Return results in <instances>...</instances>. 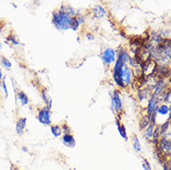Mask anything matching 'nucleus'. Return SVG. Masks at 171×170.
Returning a JSON list of instances; mask_svg holds the SVG:
<instances>
[{"label":"nucleus","mask_w":171,"mask_h":170,"mask_svg":"<svg viewBox=\"0 0 171 170\" xmlns=\"http://www.w3.org/2000/svg\"><path fill=\"white\" fill-rule=\"evenodd\" d=\"M73 16H71L68 12L64 11L61 9L54 10L52 12L51 21L54 27L61 32H65L71 29V22L73 20Z\"/></svg>","instance_id":"obj_1"},{"label":"nucleus","mask_w":171,"mask_h":170,"mask_svg":"<svg viewBox=\"0 0 171 170\" xmlns=\"http://www.w3.org/2000/svg\"><path fill=\"white\" fill-rule=\"evenodd\" d=\"M111 109L113 113L116 115H120L124 109L123 100L120 95V92L118 90H115L113 94H111Z\"/></svg>","instance_id":"obj_2"},{"label":"nucleus","mask_w":171,"mask_h":170,"mask_svg":"<svg viewBox=\"0 0 171 170\" xmlns=\"http://www.w3.org/2000/svg\"><path fill=\"white\" fill-rule=\"evenodd\" d=\"M117 57V51L112 48H106L101 52V60L107 66L115 64Z\"/></svg>","instance_id":"obj_3"},{"label":"nucleus","mask_w":171,"mask_h":170,"mask_svg":"<svg viewBox=\"0 0 171 170\" xmlns=\"http://www.w3.org/2000/svg\"><path fill=\"white\" fill-rule=\"evenodd\" d=\"M37 119L38 122L44 126H51V109L48 106L39 109Z\"/></svg>","instance_id":"obj_4"},{"label":"nucleus","mask_w":171,"mask_h":170,"mask_svg":"<svg viewBox=\"0 0 171 170\" xmlns=\"http://www.w3.org/2000/svg\"><path fill=\"white\" fill-rule=\"evenodd\" d=\"M157 67H158V63L155 60L150 59L149 60H147L142 64V76L146 78L148 76L154 75L156 73Z\"/></svg>","instance_id":"obj_5"},{"label":"nucleus","mask_w":171,"mask_h":170,"mask_svg":"<svg viewBox=\"0 0 171 170\" xmlns=\"http://www.w3.org/2000/svg\"><path fill=\"white\" fill-rule=\"evenodd\" d=\"M156 146L158 148L159 153L164 155V156H165V155L170 153V151H171V141L166 139V138H165V137H160Z\"/></svg>","instance_id":"obj_6"},{"label":"nucleus","mask_w":171,"mask_h":170,"mask_svg":"<svg viewBox=\"0 0 171 170\" xmlns=\"http://www.w3.org/2000/svg\"><path fill=\"white\" fill-rule=\"evenodd\" d=\"M91 12L94 16V18H96L97 20H102L104 19L107 14L108 11L106 10V8L104 6H102L101 4H96L92 7L91 9Z\"/></svg>","instance_id":"obj_7"},{"label":"nucleus","mask_w":171,"mask_h":170,"mask_svg":"<svg viewBox=\"0 0 171 170\" xmlns=\"http://www.w3.org/2000/svg\"><path fill=\"white\" fill-rule=\"evenodd\" d=\"M160 103L161 102L159 101V99L154 98V96H151L150 99L147 101V106H146V110H145L146 111V115L151 116L153 114H154Z\"/></svg>","instance_id":"obj_8"},{"label":"nucleus","mask_w":171,"mask_h":170,"mask_svg":"<svg viewBox=\"0 0 171 170\" xmlns=\"http://www.w3.org/2000/svg\"><path fill=\"white\" fill-rule=\"evenodd\" d=\"M168 114H169V106L164 102L160 103L156 109L155 114H156V119L160 116V117H165V119L168 121ZM156 122V120H155Z\"/></svg>","instance_id":"obj_9"},{"label":"nucleus","mask_w":171,"mask_h":170,"mask_svg":"<svg viewBox=\"0 0 171 170\" xmlns=\"http://www.w3.org/2000/svg\"><path fill=\"white\" fill-rule=\"evenodd\" d=\"M61 141L66 147L73 148L76 146V140L72 133H65L61 136Z\"/></svg>","instance_id":"obj_10"},{"label":"nucleus","mask_w":171,"mask_h":170,"mask_svg":"<svg viewBox=\"0 0 171 170\" xmlns=\"http://www.w3.org/2000/svg\"><path fill=\"white\" fill-rule=\"evenodd\" d=\"M155 125L154 124H150L147 127L144 128V132H143V135H144V138L148 141H152L153 138H154V131H155Z\"/></svg>","instance_id":"obj_11"},{"label":"nucleus","mask_w":171,"mask_h":170,"mask_svg":"<svg viewBox=\"0 0 171 170\" xmlns=\"http://www.w3.org/2000/svg\"><path fill=\"white\" fill-rule=\"evenodd\" d=\"M152 96L151 94V90L145 88V87H142V88H140L138 90V99L140 101H144V100H147L150 99V97Z\"/></svg>","instance_id":"obj_12"},{"label":"nucleus","mask_w":171,"mask_h":170,"mask_svg":"<svg viewBox=\"0 0 171 170\" xmlns=\"http://www.w3.org/2000/svg\"><path fill=\"white\" fill-rule=\"evenodd\" d=\"M26 122H27V119L25 117H21L17 120V123H16V132L17 134L19 135H22L24 130H25V127H26Z\"/></svg>","instance_id":"obj_13"},{"label":"nucleus","mask_w":171,"mask_h":170,"mask_svg":"<svg viewBox=\"0 0 171 170\" xmlns=\"http://www.w3.org/2000/svg\"><path fill=\"white\" fill-rule=\"evenodd\" d=\"M60 9H61V10H63L64 11L68 12V13H69V14H70L71 16H73V17H76V16H77L78 14H80V11H79L78 10L73 8L70 4H61V6H60Z\"/></svg>","instance_id":"obj_14"},{"label":"nucleus","mask_w":171,"mask_h":170,"mask_svg":"<svg viewBox=\"0 0 171 170\" xmlns=\"http://www.w3.org/2000/svg\"><path fill=\"white\" fill-rule=\"evenodd\" d=\"M16 96H17V99H19V101H20L21 105L25 106L29 103V98L25 92L18 91V92H16Z\"/></svg>","instance_id":"obj_15"},{"label":"nucleus","mask_w":171,"mask_h":170,"mask_svg":"<svg viewBox=\"0 0 171 170\" xmlns=\"http://www.w3.org/2000/svg\"><path fill=\"white\" fill-rule=\"evenodd\" d=\"M115 125L117 126V130H118V133L120 134L121 137L126 141L128 140L127 138V134H126V127L123 124L120 123V121L118 119H115Z\"/></svg>","instance_id":"obj_16"},{"label":"nucleus","mask_w":171,"mask_h":170,"mask_svg":"<svg viewBox=\"0 0 171 170\" xmlns=\"http://www.w3.org/2000/svg\"><path fill=\"white\" fill-rule=\"evenodd\" d=\"M50 132L53 135V137H55V138L61 137V136L63 135L62 127L59 125H51L50 126Z\"/></svg>","instance_id":"obj_17"},{"label":"nucleus","mask_w":171,"mask_h":170,"mask_svg":"<svg viewBox=\"0 0 171 170\" xmlns=\"http://www.w3.org/2000/svg\"><path fill=\"white\" fill-rule=\"evenodd\" d=\"M41 97H42V99L44 100V102L46 103V106H48V107H49L51 109V106H52V99L50 98L49 92L46 89L41 92Z\"/></svg>","instance_id":"obj_18"},{"label":"nucleus","mask_w":171,"mask_h":170,"mask_svg":"<svg viewBox=\"0 0 171 170\" xmlns=\"http://www.w3.org/2000/svg\"><path fill=\"white\" fill-rule=\"evenodd\" d=\"M0 64H1L2 67L4 68V69H6L7 71H10L11 69V67H12L11 61L6 57H1V59H0Z\"/></svg>","instance_id":"obj_19"},{"label":"nucleus","mask_w":171,"mask_h":170,"mask_svg":"<svg viewBox=\"0 0 171 170\" xmlns=\"http://www.w3.org/2000/svg\"><path fill=\"white\" fill-rule=\"evenodd\" d=\"M132 147H133V149H134V151L136 153H141V151H142V145H141L140 140L138 139V137H137V136H134V137H133Z\"/></svg>","instance_id":"obj_20"},{"label":"nucleus","mask_w":171,"mask_h":170,"mask_svg":"<svg viewBox=\"0 0 171 170\" xmlns=\"http://www.w3.org/2000/svg\"><path fill=\"white\" fill-rule=\"evenodd\" d=\"M80 27H81V25H80V23L78 22V21H77V19H76V16L74 17L73 20H72V22H71V30L76 32V31H78V29H79Z\"/></svg>","instance_id":"obj_21"},{"label":"nucleus","mask_w":171,"mask_h":170,"mask_svg":"<svg viewBox=\"0 0 171 170\" xmlns=\"http://www.w3.org/2000/svg\"><path fill=\"white\" fill-rule=\"evenodd\" d=\"M7 41L8 42H10L12 45H14V46H19L21 43H20V40L16 37V36H14V35H10L8 37H7Z\"/></svg>","instance_id":"obj_22"},{"label":"nucleus","mask_w":171,"mask_h":170,"mask_svg":"<svg viewBox=\"0 0 171 170\" xmlns=\"http://www.w3.org/2000/svg\"><path fill=\"white\" fill-rule=\"evenodd\" d=\"M150 124H151V118H150V116H148V115L145 114V115L142 117V122H141V126H142V128L147 127Z\"/></svg>","instance_id":"obj_23"},{"label":"nucleus","mask_w":171,"mask_h":170,"mask_svg":"<svg viewBox=\"0 0 171 170\" xmlns=\"http://www.w3.org/2000/svg\"><path fill=\"white\" fill-rule=\"evenodd\" d=\"M76 19H77V21H78V22L80 23L81 26L85 25L86 22H87V16H86L85 14H83V13L78 14V15L76 16Z\"/></svg>","instance_id":"obj_24"},{"label":"nucleus","mask_w":171,"mask_h":170,"mask_svg":"<svg viewBox=\"0 0 171 170\" xmlns=\"http://www.w3.org/2000/svg\"><path fill=\"white\" fill-rule=\"evenodd\" d=\"M85 37L87 38V41H94L95 40V35L92 32H87L85 35Z\"/></svg>","instance_id":"obj_25"},{"label":"nucleus","mask_w":171,"mask_h":170,"mask_svg":"<svg viewBox=\"0 0 171 170\" xmlns=\"http://www.w3.org/2000/svg\"><path fill=\"white\" fill-rule=\"evenodd\" d=\"M5 76H4V78L2 79V88H3V91H4V93H5V97L6 98H8V96H9V91H8V87H7V85H6V82H5Z\"/></svg>","instance_id":"obj_26"},{"label":"nucleus","mask_w":171,"mask_h":170,"mask_svg":"<svg viewBox=\"0 0 171 170\" xmlns=\"http://www.w3.org/2000/svg\"><path fill=\"white\" fill-rule=\"evenodd\" d=\"M142 168H143V170H152V167H151L149 162L145 159H143V161H142Z\"/></svg>","instance_id":"obj_27"},{"label":"nucleus","mask_w":171,"mask_h":170,"mask_svg":"<svg viewBox=\"0 0 171 170\" xmlns=\"http://www.w3.org/2000/svg\"><path fill=\"white\" fill-rule=\"evenodd\" d=\"M61 127H62V131H63V134H65V133H71V129L68 127L66 125H63V126H61Z\"/></svg>","instance_id":"obj_28"},{"label":"nucleus","mask_w":171,"mask_h":170,"mask_svg":"<svg viewBox=\"0 0 171 170\" xmlns=\"http://www.w3.org/2000/svg\"><path fill=\"white\" fill-rule=\"evenodd\" d=\"M169 106V114H168V121L171 120V104L168 105Z\"/></svg>","instance_id":"obj_29"},{"label":"nucleus","mask_w":171,"mask_h":170,"mask_svg":"<svg viewBox=\"0 0 171 170\" xmlns=\"http://www.w3.org/2000/svg\"><path fill=\"white\" fill-rule=\"evenodd\" d=\"M4 77H3V73H2V70L0 69V80H2Z\"/></svg>","instance_id":"obj_30"},{"label":"nucleus","mask_w":171,"mask_h":170,"mask_svg":"<svg viewBox=\"0 0 171 170\" xmlns=\"http://www.w3.org/2000/svg\"><path fill=\"white\" fill-rule=\"evenodd\" d=\"M21 150H22L23 152H27V151H28V149H27L26 147H22V148H21Z\"/></svg>","instance_id":"obj_31"},{"label":"nucleus","mask_w":171,"mask_h":170,"mask_svg":"<svg viewBox=\"0 0 171 170\" xmlns=\"http://www.w3.org/2000/svg\"><path fill=\"white\" fill-rule=\"evenodd\" d=\"M2 28H3V26L1 25V23H0V33H2Z\"/></svg>","instance_id":"obj_32"},{"label":"nucleus","mask_w":171,"mask_h":170,"mask_svg":"<svg viewBox=\"0 0 171 170\" xmlns=\"http://www.w3.org/2000/svg\"><path fill=\"white\" fill-rule=\"evenodd\" d=\"M11 5H12V6H13V8H15V9H16V8H17V6H16V5H15V4H14V3H11Z\"/></svg>","instance_id":"obj_33"},{"label":"nucleus","mask_w":171,"mask_h":170,"mask_svg":"<svg viewBox=\"0 0 171 170\" xmlns=\"http://www.w3.org/2000/svg\"><path fill=\"white\" fill-rule=\"evenodd\" d=\"M2 49V44H1V42H0V50Z\"/></svg>","instance_id":"obj_34"}]
</instances>
